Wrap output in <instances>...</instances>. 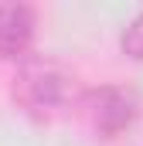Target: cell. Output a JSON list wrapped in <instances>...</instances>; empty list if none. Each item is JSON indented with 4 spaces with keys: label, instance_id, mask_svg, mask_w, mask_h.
I'll use <instances>...</instances> for the list:
<instances>
[{
    "label": "cell",
    "instance_id": "277c9868",
    "mask_svg": "<svg viewBox=\"0 0 143 146\" xmlns=\"http://www.w3.org/2000/svg\"><path fill=\"white\" fill-rule=\"evenodd\" d=\"M123 51H126L130 58L143 61V10L126 24V31H123Z\"/></svg>",
    "mask_w": 143,
    "mask_h": 146
},
{
    "label": "cell",
    "instance_id": "7a4b0ae2",
    "mask_svg": "<svg viewBox=\"0 0 143 146\" xmlns=\"http://www.w3.org/2000/svg\"><path fill=\"white\" fill-rule=\"evenodd\" d=\"M85 109L92 126L102 133V136H119L123 129H130L140 115V102L130 88H119V85H102L96 92L85 95Z\"/></svg>",
    "mask_w": 143,
    "mask_h": 146
},
{
    "label": "cell",
    "instance_id": "3957f363",
    "mask_svg": "<svg viewBox=\"0 0 143 146\" xmlns=\"http://www.w3.org/2000/svg\"><path fill=\"white\" fill-rule=\"evenodd\" d=\"M34 41V10L27 3H0V58H27Z\"/></svg>",
    "mask_w": 143,
    "mask_h": 146
},
{
    "label": "cell",
    "instance_id": "6da1fadb",
    "mask_svg": "<svg viewBox=\"0 0 143 146\" xmlns=\"http://www.w3.org/2000/svg\"><path fill=\"white\" fill-rule=\"evenodd\" d=\"M78 99H82L78 78L65 65L51 61V58H31V61H24L17 78H14V102L27 115H34V119L61 115Z\"/></svg>",
    "mask_w": 143,
    "mask_h": 146
}]
</instances>
